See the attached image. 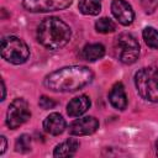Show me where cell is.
I'll return each mask as SVG.
<instances>
[{
	"instance_id": "603a6c76",
	"label": "cell",
	"mask_w": 158,
	"mask_h": 158,
	"mask_svg": "<svg viewBox=\"0 0 158 158\" xmlns=\"http://www.w3.org/2000/svg\"><path fill=\"white\" fill-rule=\"evenodd\" d=\"M156 148H157V156H158V141H157V146H156Z\"/></svg>"
},
{
	"instance_id": "7c38bea8",
	"label": "cell",
	"mask_w": 158,
	"mask_h": 158,
	"mask_svg": "<svg viewBox=\"0 0 158 158\" xmlns=\"http://www.w3.org/2000/svg\"><path fill=\"white\" fill-rule=\"evenodd\" d=\"M110 104L117 110H125L127 106V96L122 83H116L109 93Z\"/></svg>"
},
{
	"instance_id": "8992f818",
	"label": "cell",
	"mask_w": 158,
	"mask_h": 158,
	"mask_svg": "<svg viewBox=\"0 0 158 158\" xmlns=\"http://www.w3.org/2000/svg\"><path fill=\"white\" fill-rule=\"evenodd\" d=\"M31 117V111L28 104L25 99L19 98L15 99L6 112V125L11 130H16L21 125H23Z\"/></svg>"
},
{
	"instance_id": "7a4b0ae2",
	"label": "cell",
	"mask_w": 158,
	"mask_h": 158,
	"mask_svg": "<svg viewBox=\"0 0 158 158\" xmlns=\"http://www.w3.org/2000/svg\"><path fill=\"white\" fill-rule=\"evenodd\" d=\"M69 26L59 17H46L37 27V41L47 49H60L70 40Z\"/></svg>"
},
{
	"instance_id": "d6986e66",
	"label": "cell",
	"mask_w": 158,
	"mask_h": 158,
	"mask_svg": "<svg viewBox=\"0 0 158 158\" xmlns=\"http://www.w3.org/2000/svg\"><path fill=\"white\" fill-rule=\"evenodd\" d=\"M38 105L43 109V110H48V109H53L56 106V101L52 100L51 98L48 96H41L40 98V101H38Z\"/></svg>"
},
{
	"instance_id": "ac0fdd59",
	"label": "cell",
	"mask_w": 158,
	"mask_h": 158,
	"mask_svg": "<svg viewBox=\"0 0 158 158\" xmlns=\"http://www.w3.org/2000/svg\"><path fill=\"white\" fill-rule=\"evenodd\" d=\"M15 149L16 152H20V153H27L31 151V137L30 135H21L17 139H16V143H15Z\"/></svg>"
},
{
	"instance_id": "5bb4252c",
	"label": "cell",
	"mask_w": 158,
	"mask_h": 158,
	"mask_svg": "<svg viewBox=\"0 0 158 158\" xmlns=\"http://www.w3.org/2000/svg\"><path fill=\"white\" fill-rule=\"evenodd\" d=\"M104 54H105V47L100 43H90L83 48V58L89 62L98 60L102 58Z\"/></svg>"
},
{
	"instance_id": "3957f363",
	"label": "cell",
	"mask_w": 158,
	"mask_h": 158,
	"mask_svg": "<svg viewBox=\"0 0 158 158\" xmlns=\"http://www.w3.org/2000/svg\"><path fill=\"white\" fill-rule=\"evenodd\" d=\"M137 93L147 101L158 102V68L146 67L135 75Z\"/></svg>"
},
{
	"instance_id": "2e32d148",
	"label": "cell",
	"mask_w": 158,
	"mask_h": 158,
	"mask_svg": "<svg viewBox=\"0 0 158 158\" xmlns=\"http://www.w3.org/2000/svg\"><path fill=\"white\" fill-rule=\"evenodd\" d=\"M143 40L146 44L151 48L158 49V31L153 27H146L143 30Z\"/></svg>"
},
{
	"instance_id": "ffe728a7",
	"label": "cell",
	"mask_w": 158,
	"mask_h": 158,
	"mask_svg": "<svg viewBox=\"0 0 158 158\" xmlns=\"http://www.w3.org/2000/svg\"><path fill=\"white\" fill-rule=\"evenodd\" d=\"M142 4L147 12H153L158 5V0H142Z\"/></svg>"
},
{
	"instance_id": "52a82bcc",
	"label": "cell",
	"mask_w": 158,
	"mask_h": 158,
	"mask_svg": "<svg viewBox=\"0 0 158 158\" xmlns=\"http://www.w3.org/2000/svg\"><path fill=\"white\" fill-rule=\"evenodd\" d=\"M72 2L73 0H23L22 6L30 12H49L64 10Z\"/></svg>"
},
{
	"instance_id": "9c48e42d",
	"label": "cell",
	"mask_w": 158,
	"mask_h": 158,
	"mask_svg": "<svg viewBox=\"0 0 158 158\" xmlns=\"http://www.w3.org/2000/svg\"><path fill=\"white\" fill-rule=\"evenodd\" d=\"M111 11L115 19L123 26H128L132 23L135 19V12L131 5L125 0H112Z\"/></svg>"
},
{
	"instance_id": "30bf717a",
	"label": "cell",
	"mask_w": 158,
	"mask_h": 158,
	"mask_svg": "<svg viewBox=\"0 0 158 158\" xmlns=\"http://www.w3.org/2000/svg\"><path fill=\"white\" fill-rule=\"evenodd\" d=\"M43 128L49 135H60L65 130V120L58 112L49 114L43 121Z\"/></svg>"
},
{
	"instance_id": "8fae6325",
	"label": "cell",
	"mask_w": 158,
	"mask_h": 158,
	"mask_svg": "<svg viewBox=\"0 0 158 158\" xmlns=\"http://www.w3.org/2000/svg\"><path fill=\"white\" fill-rule=\"evenodd\" d=\"M90 105H91L90 99L86 95H80V96L73 98L68 102V105H67V112L72 117H78L80 115H83L84 112H86L88 109L90 107Z\"/></svg>"
},
{
	"instance_id": "5b68a950",
	"label": "cell",
	"mask_w": 158,
	"mask_h": 158,
	"mask_svg": "<svg viewBox=\"0 0 158 158\" xmlns=\"http://www.w3.org/2000/svg\"><path fill=\"white\" fill-rule=\"evenodd\" d=\"M115 51L120 62L125 64H132L138 58L139 44L132 35L121 33L115 41Z\"/></svg>"
},
{
	"instance_id": "9a60e30c",
	"label": "cell",
	"mask_w": 158,
	"mask_h": 158,
	"mask_svg": "<svg viewBox=\"0 0 158 158\" xmlns=\"http://www.w3.org/2000/svg\"><path fill=\"white\" fill-rule=\"evenodd\" d=\"M79 10L84 15H98L101 10V0H79Z\"/></svg>"
},
{
	"instance_id": "6da1fadb",
	"label": "cell",
	"mask_w": 158,
	"mask_h": 158,
	"mask_svg": "<svg viewBox=\"0 0 158 158\" xmlns=\"http://www.w3.org/2000/svg\"><path fill=\"white\" fill-rule=\"evenodd\" d=\"M93 72L88 67L70 65L52 72L44 79V86L52 91H77L93 80Z\"/></svg>"
},
{
	"instance_id": "277c9868",
	"label": "cell",
	"mask_w": 158,
	"mask_h": 158,
	"mask_svg": "<svg viewBox=\"0 0 158 158\" xmlns=\"http://www.w3.org/2000/svg\"><path fill=\"white\" fill-rule=\"evenodd\" d=\"M1 56L12 64H22L30 57L27 44L16 36H6L1 40Z\"/></svg>"
},
{
	"instance_id": "44dd1931",
	"label": "cell",
	"mask_w": 158,
	"mask_h": 158,
	"mask_svg": "<svg viewBox=\"0 0 158 158\" xmlns=\"http://www.w3.org/2000/svg\"><path fill=\"white\" fill-rule=\"evenodd\" d=\"M0 141H1V149H0V154H2L4 152H5V149H6V138L4 137V136H1L0 137Z\"/></svg>"
},
{
	"instance_id": "4fadbf2b",
	"label": "cell",
	"mask_w": 158,
	"mask_h": 158,
	"mask_svg": "<svg viewBox=\"0 0 158 158\" xmlns=\"http://www.w3.org/2000/svg\"><path fill=\"white\" fill-rule=\"evenodd\" d=\"M79 148V143L75 139H67L58 146H56L53 156L54 157H72L75 154L77 149Z\"/></svg>"
},
{
	"instance_id": "e0dca14e",
	"label": "cell",
	"mask_w": 158,
	"mask_h": 158,
	"mask_svg": "<svg viewBox=\"0 0 158 158\" xmlns=\"http://www.w3.org/2000/svg\"><path fill=\"white\" fill-rule=\"evenodd\" d=\"M95 28H96V31L100 32V33H110V32H114V31H115L116 26H115V23H114L110 19H107V17H101V19H99V20L96 21Z\"/></svg>"
},
{
	"instance_id": "ba28073f",
	"label": "cell",
	"mask_w": 158,
	"mask_h": 158,
	"mask_svg": "<svg viewBox=\"0 0 158 158\" xmlns=\"http://www.w3.org/2000/svg\"><path fill=\"white\" fill-rule=\"evenodd\" d=\"M99 127V121L93 116L75 120L69 126V133L73 136H86L94 133Z\"/></svg>"
},
{
	"instance_id": "7402d4cb",
	"label": "cell",
	"mask_w": 158,
	"mask_h": 158,
	"mask_svg": "<svg viewBox=\"0 0 158 158\" xmlns=\"http://www.w3.org/2000/svg\"><path fill=\"white\" fill-rule=\"evenodd\" d=\"M1 90H2L1 100H5V83H4V80H1Z\"/></svg>"
}]
</instances>
